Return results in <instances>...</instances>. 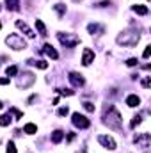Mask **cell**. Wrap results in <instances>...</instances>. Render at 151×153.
<instances>
[{
  "label": "cell",
  "mask_w": 151,
  "mask_h": 153,
  "mask_svg": "<svg viewBox=\"0 0 151 153\" xmlns=\"http://www.w3.org/2000/svg\"><path fill=\"white\" fill-rule=\"evenodd\" d=\"M103 123L109 126V128H114V130H121V123H123V119H121V114L117 112V109L110 105V107H107L105 109V112H103Z\"/></svg>",
  "instance_id": "1"
},
{
  "label": "cell",
  "mask_w": 151,
  "mask_h": 153,
  "mask_svg": "<svg viewBox=\"0 0 151 153\" xmlns=\"http://www.w3.org/2000/svg\"><path fill=\"white\" fill-rule=\"evenodd\" d=\"M139 32H133V30H126V32H121L117 38H115V43L117 45H123V46H135L139 43Z\"/></svg>",
  "instance_id": "2"
},
{
  "label": "cell",
  "mask_w": 151,
  "mask_h": 153,
  "mask_svg": "<svg viewBox=\"0 0 151 153\" xmlns=\"http://www.w3.org/2000/svg\"><path fill=\"white\" fill-rule=\"evenodd\" d=\"M57 39H59L61 45L66 46V48H75L76 45L80 43V38H78L76 34H71V32H59V34H57Z\"/></svg>",
  "instance_id": "3"
},
{
  "label": "cell",
  "mask_w": 151,
  "mask_h": 153,
  "mask_svg": "<svg viewBox=\"0 0 151 153\" xmlns=\"http://www.w3.org/2000/svg\"><path fill=\"white\" fill-rule=\"evenodd\" d=\"M5 45H7L9 48H13V50H25V48H27L25 39L21 38V36H18V34H9V36L5 38Z\"/></svg>",
  "instance_id": "4"
},
{
  "label": "cell",
  "mask_w": 151,
  "mask_h": 153,
  "mask_svg": "<svg viewBox=\"0 0 151 153\" xmlns=\"http://www.w3.org/2000/svg\"><path fill=\"white\" fill-rule=\"evenodd\" d=\"M34 82H36V75L30 73V71H25L23 75L18 78V87H20V89H27V87H30Z\"/></svg>",
  "instance_id": "5"
},
{
  "label": "cell",
  "mask_w": 151,
  "mask_h": 153,
  "mask_svg": "<svg viewBox=\"0 0 151 153\" xmlns=\"http://www.w3.org/2000/svg\"><path fill=\"white\" fill-rule=\"evenodd\" d=\"M71 117H73L71 121H73V125H75L76 128H82V130H84V128H89V126H91V121H89L84 114H80V112H75Z\"/></svg>",
  "instance_id": "6"
},
{
  "label": "cell",
  "mask_w": 151,
  "mask_h": 153,
  "mask_svg": "<svg viewBox=\"0 0 151 153\" xmlns=\"http://www.w3.org/2000/svg\"><path fill=\"white\" fill-rule=\"evenodd\" d=\"M133 141H135V144H137L139 148H150L151 135L150 134H137V135L133 137Z\"/></svg>",
  "instance_id": "7"
},
{
  "label": "cell",
  "mask_w": 151,
  "mask_h": 153,
  "mask_svg": "<svg viewBox=\"0 0 151 153\" xmlns=\"http://www.w3.org/2000/svg\"><path fill=\"white\" fill-rule=\"evenodd\" d=\"M98 143H100L101 146H105L107 150H110V152H114V150L117 148L115 141H114L110 135H98Z\"/></svg>",
  "instance_id": "8"
},
{
  "label": "cell",
  "mask_w": 151,
  "mask_h": 153,
  "mask_svg": "<svg viewBox=\"0 0 151 153\" xmlns=\"http://www.w3.org/2000/svg\"><path fill=\"white\" fill-rule=\"evenodd\" d=\"M68 78H70V82L75 85V87H82L84 84H85V80H84V76L80 75V73H76V71H71L70 75H68Z\"/></svg>",
  "instance_id": "9"
},
{
  "label": "cell",
  "mask_w": 151,
  "mask_h": 153,
  "mask_svg": "<svg viewBox=\"0 0 151 153\" xmlns=\"http://www.w3.org/2000/svg\"><path fill=\"white\" fill-rule=\"evenodd\" d=\"M93 61H94V52H93L91 48H84V53H82V64H84V66H89Z\"/></svg>",
  "instance_id": "10"
},
{
  "label": "cell",
  "mask_w": 151,
  "mask_h": 153,
  "mask_svg": "<svg viewBox=\"0 0 151 153\" xmlns=\"http://www.w3.org/2000/svg\"><path fill=\"white\" fill-rule=\"evenodd\" d=\"M16 27H18L20 30H23V32L27 34V38H30V39L36 38V34L32 32V29H30V27H29V25H27L25 22H21V20H16Z\"/></svg>",
  "instance_id": "11"
},
{
  "label": "cell",
  "mask_w": 151,
  "mask_h": 153,
  "mask_svg": "<svg viewBox=\"0 0 151 153\" xmlns=\"http://www.w3.org/2000/svg\"><path fill=\"white\" fill-rule=\"evenodd\" d=\"M41 52H44V53H46L48 57H52L53 61H55V59H59V53H57V50H55L52 45H48V43L43 46V50H41Z\"/></svg>",
  "instance_id": "12"
},
{
  "label": "cell",
  "mask_w": 151,
  "mask_h": 153,
  "mask_svg": "<svg viewBox=\"0 0 151 153\" xmlns=\"http://www.w3.org/2000/svg\"><path fill=\"white\" fill-rule=\"evenodd\" d=\"M87 30H89V34L94 36V34H103L105 29H103L101 25H98V23H89V25H87Z\"/></svg>",
  "instance_id": "13"
},
{
  "label": "cell",
  "mask_w": 151,
  "mask_h": 153,
  "mask_svg": "<svg viewBox=\"0 0 151 153\" xmlns=\"http://www.w3.org/2000/svg\"><path fill=\"white\" fill-rule=\"evenodd\" d=\"M139 103H141V98H139L137 94H130V96L126 98V105H128V107H132V109H133V107H137Z\"/></svg>",
  "instance_id": "14"
},
{
  "label": "cell",
  "mask_w": 151,
  "mask_h": 153,
  "mask_svg": "<svg viewBox=\"0 0 151 153\" xmlns=\"http://www.w3.org/2000/svg\"><path fill=\"white\" fill-rule=\"evenodd\" d=\"M62 137H64V132H62V130H53L50 139H52V143H53V144H59V143L62 141Z\"/></svg>",
  "instance_id": "15"
},
{
  "label": "cell",
  "mask_w": 151,
  "mask_h": 153,
  "mask_svg": "<svg viewBox=\"0 0 151 153\" xmlns=\"http://www.w3.org/2000/svg\"><path fill=\"white\" fill-rule=\"evenodd\" d=\"M27 64H30V66H38L39 70H46V68H48V62H44V61H34V59H29Z\"/></svg>",
  "instance_id": "16"
},
{
  "label": "cell",
  "mask_w": 151,
  "mask_h": 153,
  "mask_svg": "<svg viewBox=\"0 0 151 153\" xmlns=\"http://www.w3.org/2000/svg\"><path fill=\"white\" fill-rule=\"evenodd\" d=\"M132 9H133V13H137V14H141V16H146V14L150 13V9H148L146 5H133Z\"/></svg>",
  "instance_id": "17"
},
{
  "label": "cell",
  "mask_w": 151,
  "mask_h": 153,
  "mask_svg": "<svg viewBox=\"0 0 151 153\" xmlns=\"http://www.w3.org/2000/svg\"><path fill=\"white\" fill-rule=\"evenodd\" d=\"M23 132H25V134H29V135H34V134L38 132V126H36L34 123H27V125L23 126Z\"/></svg>",
  "instance_id": "18"
},
{
  "label": "cell",
  "mask_w": 151,
  "mask_h": 153,
  "mask_svg": "<svg viewBox=\"0 0 151 153\" xmlns=\"http://www.w3.org/2000/svg\"><path fill=\"white\" fill-rule=\"evenodd\" d=\"M5 5L9 11H18L20 9V0H5Z\"/></svg>",
  "instance_id": "19"
},
{
  "label": "cell",
  "mask_w": 151,
  "mask_h": 153,
  "mask_svg": "<svg viewBox=\"0 0 151 153\" xmlns=\"http://www.w3.org/2000/svg\"><path fill=\"white\" fill-rule=\"evenodd\" d=\"M36 29H38V32H39V36H48L46 34V27H44V23L41 22V20H36Z\"/></svg>",
  "instance_id": "20"
},
{
  "label": "cell",
  "mask_w": 151,
  "mask_h": 153,
  "mask_svg": "<svg viewBox=\"0 0 151 153\" xmlns=\"http://www.w3.org/2000/svg\"><path fill=\"white\" fill-rule=\"evenodd\" d=\"M11 121H13V117H11V114H9V112H7V114H2V116H0V126H7Z\"/></svg>",
  "instance_id": "21"
},
{
  "label": "cell",
  "mask_w": 151,
  "mask_h": 153,
  "mask_svg": "<svg viewBox=\"0 0 151 153\" xmlns=\"http://www.w3.org/2000/svg\"><path fill=\"white\" fill-rule=\"evenodd\" d=\"M141 123H142V116L141 114L133 116V119H132V123H130V128H135V126H139Z\"/></svg>",
  "instance_id": "22"
},
{
  "label": "cell",
  "mask_w": 151,
  "mask_h": 153,
  "mask_svg": "<svg viewBox=\"0 0 151 153\" xmlns=\"http://www.w3.org/2000/svg\"><path fill=\"white\" fill-rule=\"evenodd\" d=\"M53 7H55L57 14L62 18V16H64V13H66V5H64V4H57V5H53Z\"/></svg>",
  "instance_id": "23"
},
{
  "label": "cell",
  "mask_w": 151,
  "mask_h": 153,
  "mask_svg": "<svg viewBox=\"0 0 151 153\" xmlns=\"http://www.w3.org/2000/svg\"><path fill=\"white\" fill-rule=\"evenodd\" d=\"M5 73H7V76H14L18 73V66H9V68L5 70Z\"/></svg>",
  "instance_id": "24"
},
{
  "label": "cell",
  "mask_w": 151,
  "mask_h": 153,
  "mask_svg": "<svg viewBox=\"0 0 151 153\" xmlns=\"http://www.w3.org/2000/svg\"><path fill=\"white\" fill-rule=\"evenodd\" d=\"M57 93H59V94H62V96H73V94H75L71 89H57Z\"/></svg>",
  "instance_id": "25"
},
{
  "label": "cell",
  "mask_w": 151,
  "mask_h": 153,
  "mask_svg": "<svg viewBox=\"0 0 151 153\" xmlns=\"http://www.w3.org/2000/svg\"><path fill=\"white\" fill-rule=\"evenodd\" d=\"M5 153H16V146H14V143H13V141H9V143H7Z\"/></svg>",
  "instance_id": "26"
},
{
  "label": "cell",
  "mask_w": 151,
  "mask_h": 153,
  "mask_svg": "<svg viewBox=\"0 0 151 153\" xmlns=\"http://www.w3.org/2000/svg\"><path fill=\"white\" fill-rule=\"evenodd\" d=\"M84 109H85L87 112H94V103H91V102H85V103H84Z\"/></svg>",
  "instance_id": "27"
},
{
  "label": "cell",
  "mask_w": 151,
  "mask_h": 153,
  "mask_svg": "<svg viewBox=\"0 0 151 153\" xmlns=\"http://www.w3.org/2000/svg\"><path fill=\"white\" fill-rule=\"evenodd\" d=\"M150 85H151V76H144V80H142V87L148 89Z\"/></svg>",
  "instance_id": "28"
},
{
  "label": "cell",
  "mask_w": 151,
  "mask_h": 153,
  "mask_svg": "<svg viewBox=\"0 0 151 153\" xmlns=\"http://www.w3.org/2000/svg\"><path fill=\"white\" fill-rule=\"evenodd\" d=\"M137 64H139V61H137V59H133V57L126 61V66H130V68H132V66H137Z\"/></svg>",
  "instance_id": "29"
},
{
  "label": "cell",
  "mask_w": 151,
  "mask_h": 153,
  "mask_svg": "<svg viewBox=\"0 0 151 153\" xmlns=\"http://www.w3.org/2000/svg\"><path fill=\"white\" fill-rule=\"evenodd\" d=\"M59 116H68L70 114V109L68 107H62V109H59V112H57Z\"/></svg>",
  "instance_id": "30"
},
{
  "label": "cell",
  "mask_w": 151,
  "mask_h": 153,
  "mask_svg": "<svg viewBox=\"0 0 151 153\" xmlns=\"http://www.w3.org/2000/svg\"><path fill=\"white\" fill-rule=\"evenodd\" d=\"M11 112H13V114L16 116V117H18V119H21V117H23V112H20V111H18V109H11Z\"/></svg>",
  "instance_id": "31"
},
{
  "label": "cell",
  "mask_w": 151,
  "mask_h": 153,
  "mask_svg": "<svg viewBox=\"0 0 151 153\" xmlns=\"http://www.w3.org/2000/svg\"><path fill=\"white\" fill-rule=\"evenodd\" d=\"M107 5H110V2H109V0H105V2H98V4H94V7H107Z\"/></svg>",
  "instance_id": "32"
},
{
  "label": "cell",
  "mask_w": 151,
  "mask_h": 153,
  "mask_svg": "<svg viewBox=\"0 0 151 153\" xmlns=\"http://www.w3.org/2000/svg\"><path fill=\"white\" fill-rule=\"evenodd\" d=\"M150 55H151V46H146V50H144V53H142V57H144V59H148Z\"/></svg>",
  "instance_id": "33"
},
{
  "label": "cell",
  "mask_w": 151,
  "mask_h": 153,
  "mask_svg": "<svg viewBox=\"0 0 151 153\" xmlns=\"http://www.w3.org/2000/svg\"><path fill=\"white\" fill-rule=\"evenodd\" d=\"M7 84H11L9 76H7V78H0V85H7Z\"/></svg>",
  "instance_id": "34"
},
{
  "label": "cell",
  "mask_w": 151,
  "mask_h": 153,
  "mask_svg": "<svg viewBox=\"0 0 151 153\" xmlns=\"http://www.w3.org/2000/svg\"><path fill=\"white\" fill-rule=\"evenodd\" d=\"M73 139H75V134H70V135H68V141H70V143H71V141H73Z\"/></svg>",
  "instance_id": "35"
},
{
  "label": "cell",
  "mask_w": 151,
  "mask_h": 153,
  "mask_svg": "<svg viewBox=\"0 0 151 153\" xmlns=\"http://www.w3.org/2000/svg\"><path fill=\"white\" fill-rule=\"evenodd\" d=\"M2 107H4V105H2V102H0V109H2Z\"/></svg>",
  "instance_id": "36"
},
{
  "label": "cell",
  "mask_w": 151,
  "mask_h": 153,
  "mask_svg": "<svg viewBox=\"0 0 151 153\" xmlns=\"http://www.w3.org/2000/svg\"><path fill=\"white\" fill-rule=\"evenodd\" d=\"M0 11H2V5H0Z\"/></svg>",
  "instance_id": "37"
},
{
  "label": "cell",
  "mask_w": 151,
  "mask_h": 153,
  "mask_svg": "<svg viewBox=\"0 0 151 153\" xmlns=\"http://www.w3.org/2000/svg\"><path fill=\"white\" fill-rule=\"evenodd\" d=\"M0 29H2V23H0Z\"/></svg>",
  "instance_id": "38"
},
{
  "label": "cell",
  "mask_w": 151,
  "mask_h": 153,
  "mask_svg": "<svg viewBox=\"0 0 151 153\" xmlns=\"http://www.w3.org/2000/svg\"><path fill=\"white\" fill-rule=\"evenodd\" d=\"M75 2H76V0H75Z\"/></svg>",
  "instance_id": "39"
}]
</instances>
